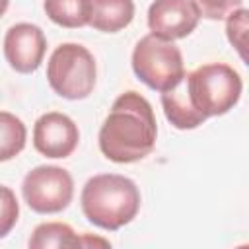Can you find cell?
Masks as SVG:
<instances>
[{
  "instance_id": "14",
  "label": "cell",
  "mask_w": 249,
  "mask_h": 249,
  "mask_svg": "<svg viewBox=\"0 0 249 249\" xmlns=\"http://www.w3.org/2000/svg\"><path fill=\"white\" fill-rule=\"evenodd\" d=\"M27 140V128L23 121L8 111H0V161L16 158Z\"/></svg>"
},
{
  "instance_id": "18",
  "label": "cell",
  "mask_w": 249,
  "mask_h": 249,
  "mask_svg": "<svg viewBox=\"0 0 249 249\" xmlns=\"http://www.w3.org/2000/svg\"><path fill=\"white\" fill-rule=\"evenodd\" d=\"M89 245L111 247V243H109V241H105V239H97V237H89V235H84V237H80V247H89Z\"/></svg>"
},
{
  "instance_id": "16",
  "label": "cell",
  "mask_w": 249,
  "mask_h": 249,
  "mask_svg": "<svg viewBox=\"0 0 249 249\" xmlns=\"http://www.w3.org/2000/svg\"><path fill=\"white\" fill-rule=\"evenodd\" d=\"M226 33L228 39L231 43V47H235V51L239 53V56L245 60V31H247V10L245 8H237L233 10L228 18H226Z\"/></svg>"
},
{
  "instance_id": "2",
  "label": "cell",
  "mask_w": 249,
  "mask_h": 249,
  "mask_svg": "<svg viewBox=\"0 0 249 249\" xmlns=\"http://www.w3.org/2000/svg\"><path fill=\"white\" fill-rule=\"evenodd\" d=\"M82 212L93 226L117 231L130 224L140 210V191L124 175L99 173L88 179L80 195Z\"/></svg>"
},
{
  "instance_id": "1",
  "label": "cell",
  "mask_w": 249,
  "mask_h": 249,
  "mask_svg": "<svg viewBox=\"0 0 249 249\" xmlns=\"http://www.w3.org/2000/svg\"><path fill=\"white\" fill-rule=\"evenodd\" d=\"M158 123L150 101L138 91L121 93L99 130V150L115 163H132L152 154Z\"/></svg>"
},
{
  "instance_id": "5",
  "label": "cell",
  "mask_w": 249,
  "mask_h": 249,
  "mask_svg": "<svg viewBox=\"0 0 249 249\" xmlns=\"http://www.w3.org/2000/svg\"><path fill=\"white\" fill-rule=\"evenodd\" d=\"M132 70L148 88L167 91L185 76L183 54L173 41H163L150 33L132 51Z\"/></svg>"
},
{
  "instance_id": "8",
  "label": "cell",
  "mask_w": 249,
  "mask_h": 249,
  "mask_svg": "<svg viewBox=\"0 0 249 249\" xmlns=\"http://www.w3.org/2000/svg\"><path fill=\"white\" fill-rule=\"evenodd\" d=\"M47 53V39L39 25L16 23L6 31L4 56L8 64L19 74L35 72Z\"/></svg>"
},
{
  "instance_id": "9",
  "label": "cell",
  "mask_w": 249,
  "mask_h": 249,
  "mask_svg": "<svg viewBox=\"0 0 249 249\" xmlns=\"http://www.w3.org/2000/svg\"><path fill=\"white\" fill-rule=\"evenodd\" d=\"M80 130L76 123L64 113H45L33 126V146L47 158H68L76 150Z\"/></svg>"
},
{
  "instance_id": "13",
  "label": "cell",
  "mask_w": 249,
  "mask_h": 249,
  "mask_svg": "<svg viewBox=\"0 0 249 249\" xmlns=\"http://www.w3.org/2000/svg\"><path fill=\"white\" fill-rule=\"evenodd\" d=\"M33 249H51V247H80V237L68 224L62 222H45L33 230L29 239Z\"/></svg>"
},
{
  "instance_id": "11",
  "label": "cell",
  "mask_w": 249,
  "mask_h": 249,
  "mask_svg": "<svg viewBox=\"0 0 249 249\" xmlns=\"http://www.w3.org/2000/svg\"><path fill=\"white\" fill-rule=\"evenodd\" d=\"M89 23L93 29L103 33H117L124 29L134 18L132 0H89Z\"/></svg>"
},
{
  "instance_id": "7",
  "label": "cell",
  "mask_w": 249,
  "mask_h": 249,
  "mask_svg": "<svg viewBox=\"0 0 249 249\" xmlns=\"http://www.w3.org/2000/svg\"><path fill=\"white\" fill-rule=\"evenodd\" d=\"M200 14L193 0H154L148 8V27L163 41L191 35L198 25Z\"/></svg>"
},
{
  "instance_id": "6",
  "label": "cell",
  "mask_w": 249,
  "mask_h": 249,
  "mask_svg": "<svg viewBox=\"0 0 249 249\" xmlns=\"http://www.w3.org/2000/svg\"><path fill=\"white\" fill-rule=\"evenodd\" d=\"M21 195L33 212L56 214L72 202L74 181L58 165H37L23 177Z\"/></svg>"
},
{
  "instance_id": "12",
  "label": "cell",
  "mask_w": 249,
  "mask_h": 249,
  "mask_svg": "<svg viewBox=\"0 0 249 249\" xmlns=\"http://www.w3.org/2000/svg\"><path fill=\"white\" fill-rule=\"evenodd\" d=\"M51 21L60 27H84L89 23V0H45L43 4Z\"/></svg>"
},
{
  "instance_id": "15",
  "label": "cell",
  "mask_w": 249,
  "mask_h": 249,
  "mask_svg": "<svg viewBox=\"0 0 249 249\" xmlns=\"http://www.w3.org/2000/svg\"><path fill=\"white\" fill-rule=\"evenodd\" d=\"M19 204L10 187L0 185V239L6 237L18 224Z\"/></svg>"
},
{
  "instance_id": "10",
  "label": "cell",
  "mask_w": 249,
  "mask_h": 249,
  "mask_svg": "<svg viewBox=\"0 0 249 249\" xmlns=\"http://www.w3.org/2000/svg\"><path fill=\"white\" fill-rule=\"evenodd\" d=\"M161 107H163V115L165 119L179 130H189V128H196L200 126L206 117H202L191 103L187 88H185V80L181 78L177 86H173L167 91H161Z\"/></svg>"
},
{
  "instance_id": "4",
  "label": "cell",
  "mask_w": 249,
  "mask_h": 249,
  "mask_svg": "<svg viewBox=\"0 0 249 249\" xmlns=\"http://www.w3.org/2000/svg\"><path fill=\"white\" fill-rule=\"evenodd\" d=\"M95 58L78 43L56 47L47 64V80L53 91L64 99H84L95 86Z\"/></svg>"
},
{
  "instance_id": "3",
  "label": "cell",
  "mask_w": 249,
  "mask_h": 249,
  "mask_svg": "<svg viewBox=\"0 0 249 249\" xmlns=\"http://www.w3.org/2000/svg\"><path fill=\"white\" fill-rule=\"evenodd\" d=\"M183 80L193 107L206 119L233 109L243 89L239 74L224 62L202 64L185 74Z\"/></svg>"
},
{
  "instance_id": "17",
  "label": "cell",
  "mask_w": 249,
  "mask_h": 249,
  "mask_svg": "<svg viewBox=\"0 0 249 249\" xmlns=\"http://www.w3.org/2000/svg\"><path fill=\"white\" fill-rule=\"evenodd\" d=\"M243 0H193L200 18L206 19H226L233 10L241 8Z\"/></svg>"
},
{
  "instance_id": "19",
  "label": "cell",
  "mask_w": 249,
  "mask_h": 249,
  "mask_svg": "<svg viewBox=\"0 0 249 249\" xmlns=\"http://www.w3.org/2000/svg\"><path fill=\"white\" fill-rule=\"evenodd\" d=\"M8 4H10V0H0V18L6 14V10H8Z\"/></svg>"
}]
</instances>
